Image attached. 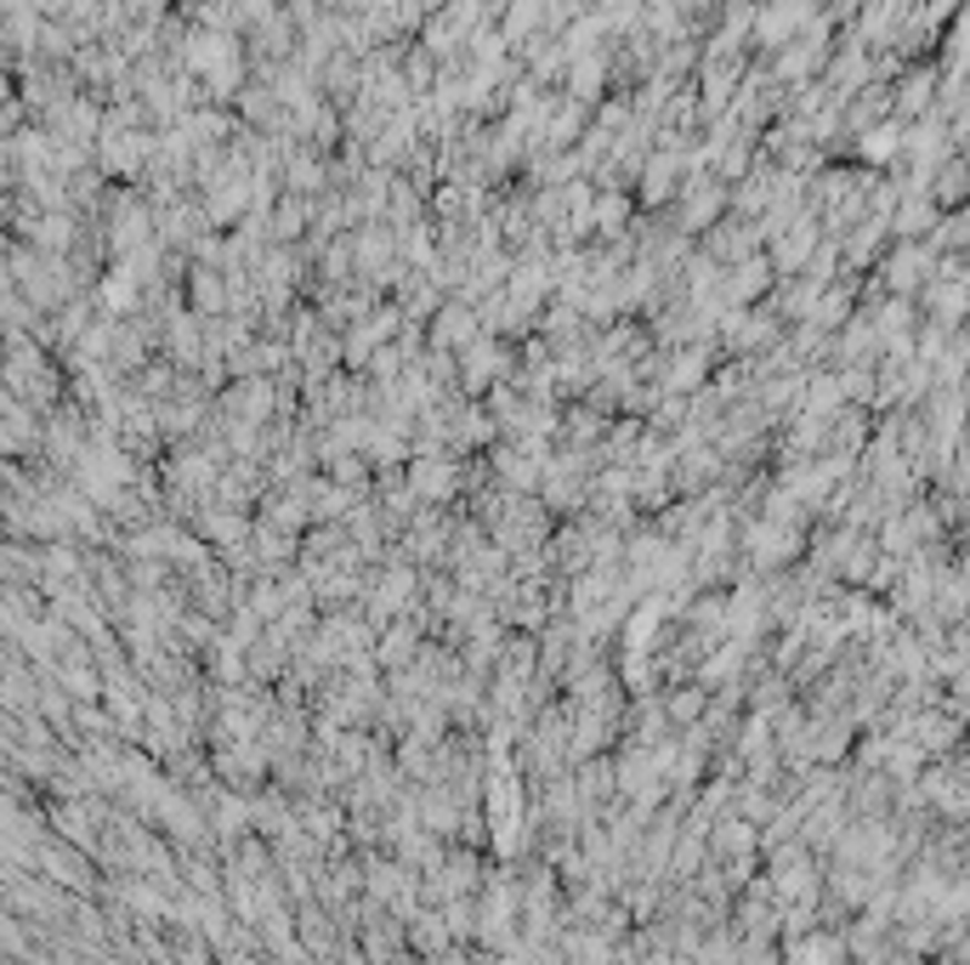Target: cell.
<instances>
[{
    "mask_svg": "<svg viewBox=\"0 0 970 965\" xmlns=\"http://www.w3.org/2000/svg\"><path fill=\"white\" fill-rule=\"evenodd\" d=\"M800 29H817L811 23V0H772V7H760V18H755V34L766 45H789Z\"/></svg>",
    "mask_w": 970,
    "mask_h": 965,
    "instance_id": "cell-1",
    "label": "cell"
},
{
    "mask_svg": "<svg viewBox=\"0 0 970 965\" xmlns=\"http://www.w3.org/2000/svg\"><path fill=\"white\" fill-rule=\"evenodd\" d=\"M471 342H482V313H471L466 302H443V313L431 318V347L466 353Z\"/></svg>",
    "mask_w": 970,
    "mask_h": 965,
    "instance_id": "cell-2",
    "label": "cell"
},
{
    "mask_svg": "<svg viewBox=\"0 0 970 965\" xmlns=\"http://www.w3.org/2000/svg\"><path fill=\"white\" fill-rule=\"evenodd\" d=\"M675 182H682V154H653L647 165H642V193H647V200H670V187Z\"/></svg>",
    "mask_w": 970,
    "mask_h": 965,
    "instance_id": "cell-3",
    "label": "cell"
},
{
    "mask_svg": "<svg viewBox=\"0 0 970 965\" xmlns=\"http://www.w3.org/2000/svg\"><path fill=\"white\" fill-rule=\"evenodd\" d=\"M284 182H289V193H302V200H307L313 187H324V165L313 154H296V160H289V171H284Z\"/></svg>",
    "mask_w": 970,
    "mask_h": 965,
    "instance_id": "cell-4",
    "label": "cell"
},
{
    "mask_svg": "<svg viewBox=\"0 0 970 965\" xmlns=\"http://www.w3.org/2000/svg\"><path fill=\"white\" fill-rule=\"evenodd\" d=\"M624 222H630V200L624 193H602L596 200V233H624Z\"/></svg>",
    "mask_w": 970,
    "mask_h": 965,
    "instance_id": "cell-5",
    "label": "cell"
},
{
    "mask_svg": "<svg viewBox=\"0 0 970 965\" xmlns=\"http://www.w3.org/2000/svg\"><path fill=\"white\" fill-rule=\"evenodd\" d=\"M891 149H897V131H891V125H886V131H875V136L862 142V154H868V160H886Z\"/></svg>",
    "mask_w": 970,
    "mask_h": 965,
    "instance_id": "cell-6",
    "label": "cell"
}]
</instances>
